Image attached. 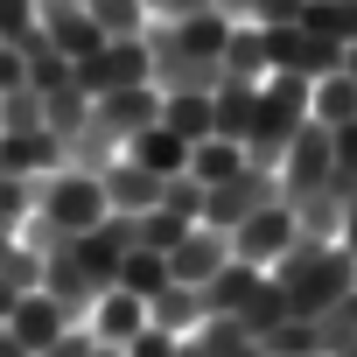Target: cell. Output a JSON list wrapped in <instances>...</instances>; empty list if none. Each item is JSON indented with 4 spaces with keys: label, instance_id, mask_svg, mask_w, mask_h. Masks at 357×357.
<instances>
[{
    "label": "cell",
    "instance_id": "ab89813d",
    "mask_svg": "<svg viewBox=\"0 0 357 357\" xmlns=\"http://www.w3.org/2000/svg\"><path fill=\"white\" fill-rule=\"evenodd\" d=\"M63 84H70V63H63L56 50L29 56V91H63Z\"/></svg>",
    "mask_w": 357,
    "mask_h": 357
},
{
    "label": "cell",
    "instance_id": "816d5d0a",
    "mask_svg": "<svg viewBox=\"0 0 357 357\" xmlns=\"http://www.w3.org/2000/svg\"><path fill=\"white\" fill-rule=\"evenodd\" d=\"M8 308H15V287H8V280H0V322H8Z\"/></svg>",
    "mask_w": 357,
    "mask_h": 357
},
{
    "label": "cell",
    "instance_id": "83f0119b",
    "mask_svg": "<svg viewBox=\"0 0 357 357\" xmlns=\"http://www.w3.org/2000/svg\"><path fill=\"white\" fill-rule=\"evenodd\" d=\"M112 287H119V294H133V301H154V294L168 287V259H161V252H140V245H133V252L119 259V280H112Z\"/></svg>",
    "mask_w": 357,
    "mask_h": 357
},
{
    "label": "cell",
    "instance_id": "52a82bcc",
    "mask_svg": "<svg viewBox=\"0 0 357 357\" xmlns=\"http://www.w3.org/2000/svg\"><path fill=\"white\" fill-rule=\"evenodd\" d=\"M329 168H336V154H329V126L308 119V126L287 140L280 168H273V175H280V204H301L308 190H322V183H329Z\"/></svg>",
    "mask_w": 357,
    "mask_h": 357
},
{
    "label": "cell",
    "instance_id": "d6986e66",
    "mask_svg": "<svg viewBox=\"0 0 357 357\" xmlns=\"http://www.w3.org/2000/svg\"><path fill=\"white\" fill-rule=\"evenodd\" d=\"M197 322H204V287L168 280V287L147 301V329H161V336H197Z\"/></svg>",
    "mask_w": 357,
    "mask_h": 357
},
{
    "label": "cell",
    "instance_id": "f546056e",
    "mask_svg": "<svg viewBox=\"0 0 357 357\" xmlns=\"http://www.w3.org/2000/svg\"><path fill=\"white\" fill-rule=\"evenodd\" d=\"M301 29L308 36H329V43H357V0H308Z\"/></svg>",
    "mask_w": 357,
    "mask_h": 357
},
{
    "label": "cell",
    "instance_id": "d590c367",
    "mask_svg": "<svg viewBox=\"0 0 357 357\" xmlns=\"http://www.w3.org/2000/svg\"><path fill=\"white\" fill-rule=\"evenodd\" d=\"M259 350H266V357H322V350H315V322H280V329L259 336Z\"/></svg>",
    "mask_w": 357,
    "mask_h": 357
},
{
    "label": "cell",
    "instance_id": "8d00e7d4",
    "mask_svg": "<svg viewBox=\"0 0 357 357\" xmlns=\"http://www.w3.org/2000/svg\"><path fill=\"white\" fill-rule=\"evenodd\" d=\"M36 211V183H22V175H0V231H22V218Z\"/></svg>",
    "mask_w": 357,
    "mask_h": 357
},
{
    "label": "cell",
    "instance_id": "ac0fdd59",
    "mask_svg": "<svg viewBox=\"0 0 357 357\" xmlns=\"http://www.w3.org/2000/svg\"><path fill=\"white\" fill-rule=\"evenodd\" d=\"M119 154H126V161H140L147 175H161V183H168V175H190V140H183V133H168L161 119H154L147 133H133Z\"/></svg>",
    "mask_w": 357,
    "mask_h": 357
},
{
    "label": "cell",
    "instance_id": "7a4b0ae2",
    "mask_svg": "<svg viewBox=\"0 0 357 357\" xmlns=\"http://www.w3.org/2000/svg\"><path fill=\"white\" fill-rule=\"evenodd\" d=\"M301 126H308V84L301 77H259V105H252V126H245V161L280 168V154Z\"/></svg>",
    "mask_w": 357,
    "mask_h": 357
},
{
    "label": "cell",
    "instance_id": "7dc6e473",
    "mask_svg": "<svg viewBox=\"0 0 357 357\" xmlns=\"http://www.w3.org/2000/svg\"><path fill=\"white\" fill-rule=\"evenodd\" d=\"M336 245L357 259V190H350V204H343V231H336Z\"/></svg>",
    "mask_w": 357,
    "mask_h": 357
},
{
    "label": "cell",
    "instance_id": "9c48e42d",
    "mask_svg": "<svg viewBox=\"0 0 357 357\" xmlns=\"http://www.w3.org/2000/svg\"><path fill=\"white\" fill-rule=\"evenodd\" d=\"M36 22H43V36H50V50H56L63 63H84V56L105 50L98 22L77 8V0H36Z\"/></svg>",
    "mask_w": 357,
    "mask_h": 357
},
{
    "label": "cell",
    "instance_id": "2e32d148",
    "mask_svg": "<svg viewBox=\"0 0 357 357\" xmlns=\"http://www.w3.org/2000/svg\"><path fill=\"white\" fill-rule=\"evenodd\" d=\"M84 329L105 343V350H126L140 329H147V301H133V294H119V287H105L98 294V308L84 315Z\"/></svg>",
    "mask_w": 357,
    "mask_h": 357
},
{
    "label": "cell",
    "instance_id": "44dd1931",
    "mask_svg": "<svg viewBox=\"0 0 357 357\" xmlns=\"http://www.w3.org/2000/svg\"><path fill=\"white\" fill-rule=\"evenodd\" d=\"M225 36H231V15H218V8H204L190 22H168V43L183 56H225Z\"/></svg>",
    "mask_w": 357,
    "mask_h": 357
},
{
    "label": "cell",
    "instance_id": "bcb514c9",
    "mask_svg": "<svg viewBox=\"0 0 357 357\" xmlns=\"http://www.w3.org/2000/svg\"><path fill=\"white\" fill-rule=\"evenodd\" d=\"M29 84V63H22V50H8L0 43V91H22Z\"/></svg>",
    "mask_w": 357,
    "mask_h": 357
},
{
    "label": "cell",
    "instance_id": "603a6c76",
    "mask_svg": "<svg viewBox=\"0 0 357 357\" xmlns=\"http://www.w3.org/2000/svg\"><path fill=\"white\" fill-rule=\"evenodd\" d=\"M294 231L301 238H315V245H336V231H343V197L322 183V190H308L301 204H294Z\"/></svg>",
    "mask_w": 357,
    "mask_h": 357
},
{
    "label": "cell",
    "instance_id": "f907efd6",
    "mask_svg": "<svg viewBox=\"0 0 357 357\" xmlns=\"http://www.w3.org/2000/svg\"><path fill=\"white\" fill-rule=\"evenodd\" d=\"M211 8H218V15H231V22H238V15H245V0H211Z\"/></svg>",
    "mask_w": 357,
    "mask_h": 357
},
{
    "label": "cell",
    "instance_id": "4dcf8cb0",
    "mask_svg": "<svg viewBox=\"0 0 357 357\" xmlns=\"http://www.w3.org/2000/svg\"><path fill=\"white\" fill-rule=\"evenodd\" d=\"M238 168H245V147H231V140H197L190 147V175L204 190H218L225 175H238Z\"/></svg>",
    "mask_w": 357,
    "mask_h": 357
},
{
    "label": "cell",
    "instance_id": "c3c4849f",
    "mask_svg": "<svg viewBox=\"0 0 357 357\" xmlns=\"http://www.w3.org/2000/svg\"><path fill=\"white\" fill-rule=\"evenodd\" d=\"M0 357H29V350L15 343V329H8V322H0Z\"/></svg>",
    "mask_w": 357,
    "mask_h": 357
},
{
    "label": "cell",
    "instance_id": "3957f363",
    "mask_svg": "<svg viewBox=\"0 0 357 357\" xmlns=\"http://www.w3.org/2000/svg\"><path fill=\"white\" fill-rule=\"evenodd\" d=\"M36 218H50L63 238H84V231H98V225L112 218V204H105V190H98V175L56 168V175L36 183Z\"/></svg>",
    "mask_w": 357,
    "mask_h": 357
},
{
    "label": "cell",
    "instance_id": "1f68e13d",
    "mask_svg": "<svg viewBox=\"0 0 357 357\" xmlns=\"http://www.w3.org/2000/svg\"><path fill=\"white\" fill-rule=\"evenodd\" d=\"M350 343H357V287H350L336 308L315 315V350H322V357H336V350H350Z\"/></svg>",
    "mask_w": 357,
    "mask_h": 357
},
{
    "label": "cell",
    "instance_id": "ffe728a7",
    "mask_svg": "<svg viewBox=\"0 0 357 357\" xmlns=\"http://www.w3.org/2000/svg\"><path fill=\"white\" fill-rule=\"evenodd\" d=\"M252 287H259V266H252V259H225V266L204 280V315H238Z\"/></svg>",
    "mask_w": 357,
    "mask_h": 357
},
{
    "label": "cell",
    "instance_id": "b9f144b4",
    "mask_svg": "<svg viewBox=\"0 0 357 357\" xmlns=\"http://www.w3.org/2000/svg\"><path fill=\"white\" fill-rule=\"evenodd\" d=\"M126 357H183V336H161V329H140L126 343Z\"/></svg>",
    "mask_w": 357,
    "mask_h": 357
},
{
    "label": "cell",
    "instance_id": "9a60e30c",
    "mask_svg": "<svg viewBox=\"0 0 357 357\" xmlns=\"http://www.w3.org/2000/svg\"><path fill=\"white\" fill-rule=\"evenodd\" d=\"M252 105H259V77H225V84L211 91V140H231V147H245Z\"/></svg>",
    "mask_w": 357,
    "mask_h": 357
},
{
    "label": "cell",
    "instance_id": "9f6ffc18",
    "mask_svg": "<svg viewBox=\"0 0 357 357\" xmlns=\"http://www.w3.org/2000/svg\"><path fill=\"white\" fill-rule=\"evenodd\" d=\"M77 8H84V0H77Z\"/></svg>",
    "mask_w": 357,
    "mask_h": 357
},
{
    "label": "cell",
    "instance_id": "5bb4252c",
    "mask_svg": "<svg viewBox=\"0 0 357 357\" xmlns=\"http://www.w3.org/2000/svg\"><path fill=\"white\" fill-rule=\"evenodd\" d=\"M225 259H231V238H225V231H211V225H197L183 245L168 252V280H183V287H204V280H211Z\"/></svg>",
    "mask_w": 357,
    "mask_h": 357
},
{
    "label": "cell",
    "instance_id": "e575fe53",
    "mask_svg": "<svg viewBox=\"0 0 357 357\" xmlns=\"http://www.w3.org/2000/svg\"><path fill=\"white\" fill-rule=\"evenodd\" d=\"M43 126V91H0V133H36Z\"/></svg>",
    "mask_w": 357,
    "mask_h": 357
},
{
    "label": "cell",
    "instance_id": "db71d44e",
    "mask_svg": "<svg viewBox=\"0 0 357 357\" xmlns=\"http://www.w3.org/2000/svg\"><path fill=\"white\" fill-rule=\"evenodd\" d=\"M91 357H126V350H105V343H98V350H91Z\"/></svg>",
    "mask_w": 357,
    "mask_h": 357
},
{
    "label": "cell",
    "instance_id": "d6a6232c",
    "mask_svg": "<svg viewBox=\"0 0 357 357\" xmlns=\"http://www.w3.org/2000/svg\"><path fill=\"white\" fill-rule=\"evenodd\" d=\"M84 119H91V98H84L77 84H63V91H43V126H50L56 140H70Z\"/></svg>",
    "mask_w": 357,
    "mask_h": 357
},
{
    "label": "cell",
    "instance_id": "836d02e7",
    "mask_svg": "<svg viewBox=\"0 0 357 357\" xmlns=\"http://www.w3.org/2000/svg\"><path fill=\"white\" fill-rule=\"evenodd\" d=\"M84 15L98 22V36H105V43H119V36H140V29H147V8H140V0H84Z\"/></svg>",
    "mask_w": 357,
    "mask_h": 357
},
{
    "label": "cell",
    "instance_id": "ba28073f",
    "mask_svg": "<svg viewBox=\"0 0 357 357\" xmlns=\"http://www.w3.org/2000/svg\"><path fill=\"white\" fill-rule=\"evenodd\" d=\"M225 238H231V259H252V266L266 273V266L301 238V231H294V204H266V211H252V218H245L238 231H225Z\"/></svg>",
    "mask_w": 357,
    "mask_h": 357
},
{
    "label": "cell",
    "instance_id": "e0dca14e",
    "mask_svg": "<svg viewBox=\"0 0 357 357\" xmlns=\"http://www.w3.org/2000/svg\"><path fill=\"white\" fill-rule=\"evenodd\" d=\"M98 190H105V204H112L119 218H140V211H154V204H161V175H147L140 161H126V154H119V161L98 175Z\"/></svg>",
    "mask_w": 357,
    "mask_h": 357
},
{
    "label": "cell",
    "instance_id": "8992f818",
    "mask_svg": "<svg viewBox=\"0 0 357 357\" xmlns=\"http://www.w3.org/2000/svg\"><path fill=\"white\" fill-rule=\"evenodd\" d=\"M70 84H77L84 98H105V91H140V84H147V43H140V36L105 43L98 56L70 63Z\"/></svg>",
    "mask_w": 357,
    "mask_h": 357
},
{
    "label": "cell",
    "instance_id": "484cf974",
    "mask_svg": "<svg viewBox=\"0 0 357 357\" xmlns=\"http://www.w3.org/2000/svg\"><path fill=\"white\" fill-rule=\"evenodd\" d=\"M190 231H197V225H190V218H175V211H161V204H154V211H140V218H133V245H140V252H161V259H168V252H175V245H183V238H190Z\"/></svg>",
    "mask_w": 357,
    "mask_h": 357
},
{
    "label": "cell",
    "instance_id": "f5cc1de1",
    "mask_svg": "<svg viewBox=\"0 0 357 357\" xmlns=\"http://www.w3.org/2000/svg\"><path fill=\"white\" fill-rule=\"evenodd\" d=\"M231 357H266V350H259V343H238V350H231Z\"/></svg>",
    "mask_w": 357,
    "mask_h": 357
},
{
    "label": "cell",
    "instance_id": "277c9868",
    "mask_svg": "<svg viewBox=\"0 0 357 357\" xmlns=\"http://www.w3.org/2000/svg\"><path fill=\"white\" fill-rule=\"evenodd\" d=\"M266 204H280V175L273 168H238V175H225L218 190H204V225L211 231H238L252 211H266Z\"/></svg>",
    "mask_w": 357,
    "mask_h": 357
},
{
    "label": "cell",
    "instance_id": "60d3db41",
    "mask_svg": "<svg viewBox=\"0 0 357 357\" xmlns=\"http://www.w3.org/2000/svg\"><path fill=\"white\" fill-rule=\"evenodd\" d=\"M301 8H308V0H245V15H252L259 29H294Z\"/></svg>",
    "mask_w": 357,
    "mask_h": 357
},
{
    "label": "cell",
    "instance_id": "f1b7e54d",
    "mask_svg": "<svg viewBox=\"0 0 357 357\" xmlns=\"http://www.w3.org/2000/svg\"><path fill=\"white\" fill-rule=\"evenodd\" d=\"M161 126L183 133L190 147L211 140V98H204V91H175V98H161Z\"/></svg>",
    "mask_w": 357,
    "mask_h": 357
},
{
    "label": "cell",
    "instance_id": "5b68a950",
    "mask_svg": "<svg viewBox=\"0 0 357 357\" xmlns=\"http://www.w3.org/2000/svg\"><path fill=\"white\" fill-rule=\"evenodd\" d=\"M336 63H343V43L308 36L301 22H294V29H266V77H301V84H322Z\"/></svg>",
    "mask_w": 357,
    "mask_h": 357
},
{
    "label": "cell",
    "instance_id": "cb8c5ba5",
    "mask_svg": "<svg viewBox=\"0 0 357 357\" xmlns=\"http://www.w3.org/2000/svg\"><path fill=\"white\" fill-rule=\"evenodd\" d=\"M308 119L315 126H350L357 119V84L343 70H329L322 84H308Z\"/></svg>",
    "mask_w": 357,
    "mask_h": 357
},
{
    "label": "cell",
    "instance_id": "4fadbf2b",
    "mask_svg": "<svg viewBox=\"0 0 357 357\" xmlns=\"http://www.w3.org/2000/svg\"><path fill=\"white\" fill-rule=\"evenodd\" d=\"M43 294H50V301H56L70 322H84V315L98 308V287H91V273L77 266V252H70V245L43 259Z\"/></svg>",
    "mask_w": 357,
    "mask_h": 357
},
{
    "label": "cell",
    "instance_id": "74e56055",
    "mask_svg": "<svg viewBox=\"0 0 357 357\" xmlns=\"http://www.w3.org/2000/svg\"><path fill=\"white\" fill-rule=\"evenodd\" d=\"M161 211L204 225V183H197V175H168V183H161Z\"/></svg>",
    "mask_w": 357,
    "mask_h": 357
},
{
    "label": "cell",
    "instance_id": "8fae6325",
    "mask_svg": "<svg viewBox=\"0 0 357 357\" xmlns=\"http://www.w3.org/2000/svg\"><path fill=\"white\" fill-rule=\"evenodd\" d=\"M8 329H15V343H22L29 357H43V350H50L63 329H77V322H70V315H63V308H56L43 287H36V294H15V308H8Z\"/></svg>",
    "mask_w": 357,
    "mask_h": 357
},
{
    "label": "cell",
    "instance_id": "7bdbcfd3",
    "mask_svg": "<svg viewBox=\"0 0 357 357\" xmlns=\"http://www.w3.org/2000/svg\"><path fill=\"white\" fill-rule=\"evenodd\" d=\"M147 8V22H190V15H204L211 0H140Z\"/></svg>",
    "mask_w": 357,
    "mask_h": 357
},
{
    "label": "cell",
    "instance_id": "4316f807",
    "mask_svg": "<svg viewBox=\"0 0 357 357\" xmlns=\"http://www.w3.org/2000/svg\"><path fill=\"white\" fill-rule=\"evenodd\" d=\"M225 70H231V77H266V29H259V22H231V36H225Z\"/></svg>",
    "mask_w": 357,
    "mask_h": 357
},
{
    "label": "cell",
    "instance_id": "ee69618b",
    "mask_svg": "<svg viewBox=\"0 0 357 357\" xmlns=\"http://www.w3.org/2000/svg\"><path fill=\"white\" fill-rule=\"evenodd\" d=\"M91 350H98V336H91L84 322H77V329H63V336H56V343H50L43 357H91Z\"/></svg>",
    "mask_w": 357,
    "mask_h": 357
},
{
    "label": "cell",
    "instance_id": "f35d334b",
    "mask_svg": "<svg viewBox=\"0 0 357 357\" xmlns=\"http://www.w3.org/2000/svg\"><path fill=\"white\" fill-rule=\"evenodd\" d=\"M0 280H8L15 294H36V287H43V259H36L29 245H8V252H0Z\"/></svg>",
    "mask_w": 357,
    "mask_h": 357
},
{
    "label": "cell",
    "instance_id": "11a10c76",
    "mask_svg": "<svg viewBox=\"0 0 357 357\" xmlns=\"http://www.w3.org/2000/svg\"><path fill=\"white\" fill-rule=\"evenodd\" d=\"M336 357H357V343H350V350H336Z\"/></svg>",
    "mask_w": 357,
    "mask_h": 357
},
{
    "label": "cell",
    "instance_id": "7c38bea8",
    "mask_svg": "<svg viewBox=\"0 0 357 357\" xmlns=\"http://www.w3.org/2000/svg\"><path fill=\"white\" fill-rule=\"evenodd\" d=\"M63 168V140L50 126L36 133H0V175H22V183H43V175Z\"/></svg>",
    "mask_w": 357,
    "mask_h": 357
},
{
    "label": "cell",
    "instance_id": "d4e9b609",
    "mask_svg": "<svg viewBox=\"0 0 357 357\" xmlns=\"http://www.w3.org/2000/svg\"><path fill=\"white\" fill-rule=\"evenodd\" d=\"M280 322H294V315H287V294H280V280H266V273H259V287H252V294H245V308H238V329L259 343V336H266V329H280Z\"/></svg>",
    "mask_w": 357,
    "mask_h": 357
},
{
    "label": "cell",
    "instance_id": "f6af8a7d",
    "mask_svg": "<svg viewBox=\"0 0 357 357\" xmlns=\"http://www.w3.org/2000/svg\"><path fill=\"white\" fill-rule=\"evenodd\" d=\"M329 154H336V168H357V119L350 126H329Z\"/></svg>",
    "mask_w": 357,
    "mask_h": 357
},
{
    "label": "cell",
    "instance_id": "7402d4cb",
    "mask_svg": "<svg viewBox=\"0 0 357 357\" xmlns=\"http://www.w3.org/2000/svg\"><path fill=\"white\" fill-rule=\"evenodd\" d=\"M112 161H119V140H112L98 119H84V126L63 140V168H77V175H105Z\"/></svg>",
    "mask_w": 357,
    "mask_h": 357
},
{
    "label": "cell",
    "instance_id": "6da1fadb",
    "mask_svg": "<svg viewBox=\"0 0 357 357\" xmlns=\"http://www.w3.org/2000/svg\"><path fill=\"white\" fill-rule=\"evenodd\" d=\"M266 280H280V294H287V315H294V322H315L322 308H336V301L357 287V259H350L343 245L294 238V245L266 266Z\"/></svg>",
    "mask_w": 357,
    "mask_h": 357
},
{
    "label": "cell",
    "instance_id": "681fc988",
    "mask_svg": "<svg viewBox=\"0 0 357 357\" xmlns=\"http://www.w3.org/2000/svg\"><path fill=\"white\" fill-rule=\"evenodd\" d=\"M336 70H343V77L357 84V43H343V63H336Z\"/></svg>",
    "mask_w": 357,
    "mask_h": 357
},
{
    "label": "cell",
    "instance_id": "30bf717a",
    "mask_svg": "<svg viewBox=\"0 0 357 357\" xmlns=\"http://www.w3.org/2000/svg\"><path fill=\"white\" fill-rule=\"evenodd\" d=\"M91 119L126 147L133 133H147V126L161 119V91H154V84H140V91H105V98H91Z\"/></svg>",
    "mask_w": 357,
    "mask_h": 357
}]
</instances>
